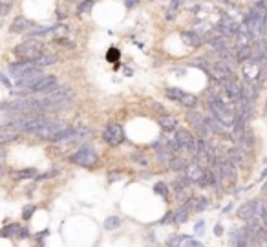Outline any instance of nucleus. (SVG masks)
<instances>
[{"instance_id": "nucleus-1", "label": "nucleus", "mask_w": 267, "mask_h": 247, "mask_svg": "<svg viewBox=\"0 0 267 247\" xmlns=\"http://www.w3.org/2000/svg\"><path fill=\"white\" fill-rule=\"evenodd\" d=\"M70 163L79 167H93L99 163V154L91 145H83L77 152H73L70 156Z\"/></svg>"}, {"instance_id": "nucleus-2", "label": "nucleus", "mask_w": 267, "mask_h": 247, "mask_svg": "<svg viewBox=\"0 0 267 247\" xmlns=\"http://www.w3.org/2000/svg\"><path fill=\"white\" fill-rule=\"evenodd\" d=\"M209 112H211V116H214L218 121L225 124V126H232L234 123V112L231 110V106H227L223 104L222 101H218L216 97H211L209 99Z\"/></svg>"}, {"instance_id": "nucleus-3", "label": "nucleus", "mask_w": 267, "mask_h": 247, "mask_svg": "<svg viewBox=\"0 0 267 247\" xmlns=\"http://www.w3.org/2000/svg\"><path fill=\"white\" fill-rule=\"evenodd\" d=\"M13 51L22 61H33V59H37L39 55L43 53V44L37 39H28V41L21 42Z\"/></svg>"}, {"instance_id": "nucleus-4", "label": "nucleus", "mask_w": 267, "mask_h": 247, "mask_svg": "<svg viewBox=\"0 0 267 247\" xmlns=\"http://www.w3.org/2000/svg\"><path fill=\"white\" fill-rule=\"evenodd\" d=\"M244 231H245L247 234V242H249V244H262L267 236V227L264 225L262 220L256 218V216L247 220V227Z\"/></svg>"}, {"instance_id": "nucleus-5", "label": "nucleus", "mask_w": 267, "mask_h": 247, "mask_svg": "<svg viewBox=\"0 0 267 247\" xmlns=\"http://www.w3.org/2000/svg\"><path fill=\"white\" fill-rule=\"evenodd\" d=\"M64 128H66V124L64 123H61V121H53V119H48V121H46L39 130L33 132V134L39 136L41 139H46V141H57L59 136H61V132H63Z\"/></svg>"}, {"instance_id": "nucleus-6", "label": "nucleus", "mask_w": 267, "mask_h": 247, "mask_svg": "<svg viewBox=\"0 0 267 247\" xmlns=\"http://www.w3.org/2000/svg\"><path fill=\"white\" fill-rule=\"evenodd\" d=\"M165 96L169 97L170 101H176L185 108H196L198 106V97L194 94H187V92H181L179 88H167L165 90Z\"/></svg>"}, {"instance_id": "nucleus-7", "label": "nucleus", "mask_w": 267, "mask_h": 247, "mask_svg": "<svg viewBox=\"0 0 267 247\" xmlns=\"http://www.w3.org/2000/svg\"><path fill=\"white\" fill-rule=\"evenodd\" d=\"M103 141L110 147H119L125 141V130L119 123H108L103 130Z\"/></svg>"}, {"instance_id": "nucleus-8", "label": "nucleus", "mask_w": 267, "mask_h": 247, "mask_svg": "<svg viewBox=\"0 0 267 247\" xmlns=\"http://www.w3.org/2000/svg\"><path fill=\"white\" fill-rule=\"evenodd\" d=\"M185 176L190 179V183L207 185V181H205V169L198 163L196 159H194L192 163H187V167H185Z\"/></svg>"}, {"instance_id": "nucleus-9", "label": "nucleus", "mask_w": 267, "mask_h": 247, "mask_svg": "<svg viewBox=\"0 0 267 247\" xmlns=\"http://www.w3.org/2000/svg\"><path fill=\"white\" fill-rule=\"evenodd\" d=\"M216 31H218L222 37H234V35L240 31V24L232 17L229 15H225L222 17V21L218 22V26H216Z\"/></svg>"}, {"instance_id": "nucleus-10", "label": "nucleus", "mask_w": 267, "mask_h": 247, "mask_svg": "<svg viewBox=\"0 0 267 247\" xmlns=\"http://www.w3.org/2000/svg\"><path fill=\"white\" fill-rule=\"evenodd\" d=\"M44 74L41 72V68H33V70H29V72H26L24 75L21 77H17V88H22V90H26L28 92L33 84H35L41 77H43Z\"/></svg>"}, {"instance_id": "nucleus-11", "label": "nucleus", "mask_w": 267, "mask_h": 247, "mask_svg": "<svg viewBox=\"0 0 267 247\" xmlns=\"http://www.w3.org/2000/svg\"><path fill=\"white\" fill-rule=\"evenodd\" d=\"M57 86V77L55 75H43L39 81L28 90L29 94H48Z\"/></svg>"}, {"instance_id": "nucleus-12", "label": "nucleus", "mask_w": 267, "mask_h": 247, "mask_svg": "<svg viewBox=\"0 0 267 247\" xmlns=\"http://www.w3.org/2000/svg\"><path fill=\"white\" fill-rule=\"evenodd\" d=\"M179 145V148H187L190 150L192 154H196L198 150V145H196V137L192 136L189 130H178L176 132V137H174Z\"/></svg>"}, {"instance_id": "nucleus-13", "label": "nucleus", "mask_w": 267, "mask_h": 247, "mask_svg": "<svg viewBox=\"0 0 267 247\" xmlns=\"http://www.w3.org/2000/svg\"><path fill=\"white\" fill-rule=\"evenodd\" d=\"M258 201L256 199H249V201H245L244 205L238 207V211H236V214H238V218L242 220H249L253 218V216H256V213H258Z\"/></svg>"}, {"instance_id": "nucleus-14", "label": "nucleus", "mask_w": 267, "mask_h": 247, "mask_svg": "<svg viewBox=\"0 0 267 247\" xmlns=\"http://www.w3.org/2000/svg\"><path fill=\"white\" fill-rule=\"evenodd\" d=\"M181 41L185 46H190V48H200L203 46L205 39L198 31H181Z\"/></svg>"}, {"instance_id": "nucleus-15", "label": "nucleus", "mask_w": 267, "mask_h": 247, "mask_svg": "<svg viewBox=\"0 0 267 247\" xmlns=\"http://www.w3.org/2000/svg\"><path fill=\"white\" fill-rule=\"evenodd\" d=\"M227 159L232 161V163L236 165V167H245L247 163V154L242 148H240L238 145L236 147H231L229 150H227Z\"/></svg>"}, {"instance_id": "nucleus-16", "label": "nucleus", "mask_w": 267, "mask_h": 247, "mask_svg": "<svg viewBox=\"0 0 267 247\" xmlns=\"http://www.w3.org/2000/svg\"><path fill=\"white\" fill-rule=\"evenodd\" d=\"M258 72H260V64H256V62H253V61L242 62V74L245 77V81L256 82V79H258Z\"/></svg>"}, {"instance_id": "nucleus-17", "label": "nucleus", "mask_w": 267, "mask_h": 247, "mask_svg": "<svg viewBox=\"0 0 267 247\" xmlns=\"http://www.w3.org/2000/svg\"><path fill=\"white\" fill-rule=\"evenodd\" d=\"M31 26H33V22L21 15V17H15L13 19L11 26H9V31H11V33H26V31H29Z\"/></svg>"}, {"instance_id": "nucleus-18", "label": "nucleus", "mask_w": 267, "mask_h": 247, "mask_svg": "<svg viewBox=\"0 0 267 247\" xmlns=\"http://www.w3.org/2000/svg\"><path fill=\"white\" fill-rule=\"evenodd\" d=\"M37 68L35 64H33V61H19V62H13V64H9V74L13 77H21L24 75L26 72H29V70Z\"/></svg>"}, {"instance_id": "nucleus-19", "label": "nucleus", "mask_w": 267, "mask_h": 247, "mask_svg": "<svg viewBox=\"0 0 267 247\" xmlns=\"http://www.w3.org/2000/svg\"><path fill=\"white\" fill-rule=\"evenodd\" d=\"M223 86H225V92L232 97V101H234V103H236L240 97H242V86L238 84L236 79H229V81H225Z\"/></svg>"}, {"instance_id": "nucleus-20", "label": "nucleus", "mask_w": 267, "mask_h": 247, "mask_svg": "<svg viewBox=\"0 0 267 247\" xmlns=\"http://www.w3.org/2000/svg\"><path fill=\"white\" fill-rule=\"evenodd\" d=\"M238 147L242 148V150L245 152L247 156L253 152V148H254V134L249 128L245 130V134L242 136V139H240V143H238Z\"/></svg>"}, {"instance_id": "nucleus-21", "label": "nucleus", "mask_w": 267, "mask_h": 247, "mask_svg": "<svg viewBox=\"0 0 267 247\" xmlns=\"http://www.w3.org/2000/svg\"><path fill=\"white\" fill-rule=\"evenodd\" d=\"M24 227L21 223H7V225L2 227V231H0V236H4V238H21V233Z\"/></svg>"}, {"instance_id": "nucleus-22", "label": "nucleus", "mask_w": 267, "mask_h": 247, "mask_svg": "<svg viewBox=\"0 0 267 247\" xmlns=\"http://www.w3.org/2000/svg\"><path fill=\"white\" fill-rule=\"evenodd\" d=\"M59 61V57L53 53H41L37 59H33V64H35L37 68H46V66H51V64H55Z\"/></svg>"}, {"instance_id": "nucleus-23", "label": "nucleus", "mask_w": 267, "mask_h": 247, "mask_svg": "<svg viewBox=\"0 0 267 247\" xmlns=\"http://www.w3.org/2000/svg\"><path fill=\"white\" fill-rule=\"evenodd\" d=\"M183 7V0H170L169 6H167V11H165V19L167 21H174L179 11H181Z\"/></svg>"}, {"instance_id": "nucleus-24", "label": "nucleus", "mask_w": 267, "mask_h": 247, "mask_svg": "<svg viewBox=\"0 0 267 247\" xmlns=\"http://www.w3.org/2000/svg\"><path fill=\"white\" fill-rule=\"evenodd\" d=\"M205 121H207V124H209V128H211L212 134H218V136H225V134H227V132H225V124L222 123V121H218L214 116L209 117V119H205Z\"/></svg>"}, {"instance_id": "nucleus-25", "label": "nucleus", "mask_w": 267, "mask_h": 247, "mask_svg": "<svg viewBox=\"0 0 267 247\" xmlns=\"http://www.w3.org/2000/svg\"><path fill=\"white\" fill-rule=\"evenodd\" d=\"M159 126H161L165 132H172L178 128V119L172 116H163L161 119H159Z\"/></svg>"}, {"instance_id": "nucleus-26", "label": "nucleus", "mask_w": 267, "mask_h": 247, "mask_svg": "<svg viewBox=\"0 0 267 247\" xmlns=\"http://www.w3.org/2000/svg\"><path fill=\"white\" fill-rule=\"evenodd\" d=\"M231 244H232V246H247L249 242H247L245 231H244V229H242V231L234 229V231L231 233Z\"/></svg>"}, {"instance_id": "nucleus-27", "label": "nucleus", "mask_w": 267, "mask_h": 247, "mask_svg": "<svg viewBox=\"0 0 267 247\" xmlns=\"http://www.w3.org/2000/svg\"><path fill=\"white\" fill-rule=\"evenodd\" d=\"M187 121H189L194 128H198V126H201V124H205V119L201 114H198L194 108H190L189 112H187Z\"/></svg>"}, {"instance_id": "nucleus-28", "label": "nucleus", "mask_w": 267, "mask_h": 247, "mask_svg": "<svg viewBox=\"0 0 267 247\" xmlns=\"http://www.w3.org/2000/svg\"><path fill=\"white\" fill-rule=\"evenodd\" d=\"M249 57H251V46H242V48H238L236 55H234V61L242 64V62L249 61Z\"/></svg>"}, {"instance_id": "nucleus-29", "label": "nucleus", "mask_w": 267, "mask_h": 247, "mask_svg": "<svg viewBox=\"0 0 267 247\" xmlns=\"http://www.w3.org/2000/svg\"><path fill=\"white\" fill-rule=\"evenodd\" d=\"M37 171L35 169H22V171H17L13 174L15 179H29V178H35Z\"/></svg>"}, {"instance_id": "nucleus-30", "label": "nucleus", "mask_w": 267, "mask_h": 247, "mask_svg": "<svg viewBox=\"0 0 267 247\" xmlns=\"http://www.w3.org/2000/svg\"><path fill=\"white\" fill-rule=\"evenodd\" d=\"M189 183H190V179L187 178V176H179V178L174 179V183H172V185H174V189L179 192V191H185V189L189 187Z\"/></svg>"}, {"instance_id": "nucleus-31", "label": "nucleus", "mask_w": 267, "mask_h": 247, "mask_svg": "<svg viewBox=\"0 0 267 247\" xmlns=\"http://www.w3.org/2000/svg\"><path fill=\"white\" fill-rule=\"evenodd\" d=\"M189 214L190 211H187L185 207H181L178 213H174V223H185V222L189 220Z\"/></svg>"}, {"instance_id": "nucleus-32", "label": "nucleus", "mask_w": 267, "mask_h": 247, "mask_svg": "<svg viewBox=\"0 0 267 247\" xmlns=\"http://www.w3.org/2000/svg\"><path fill=\"white\" fill-rule=\"evenodd\" d=\"M117 227H121V218H117V216H108V218L105 220L106 231H112V229H117Z\"/></svg>"}, {"instance_id": "nucleus-33", "label": "nucleus", "mask_w": 267, "mask_h": 247, "mask_svg": "<svg viewBox=\"0 0 267 247\" xmlns=\"http://www.w3.org/2000/svg\"><path fill=\"white\" fill-rule=\"evenodd\" d=\"M169 167L172 171H185V167H187V161L183 158H172L170 159Z\"/></svg>"}, {"instance_id": "nucleus-34", "label": "nucleus", "mask_w": 267, "mask_h": 247, "mask_svg": "<svg viewBox=\"0 0 267 247\" xmlns=\"http://www.w3.org/2000/svg\"><path fill=\"white\" fill-rule=\"evenodd\" d=\"M154 191L161 196V198H169V185L165 181H157L154 185Z\"/></svg>"}, {"instance_id": "nucleus-35", "label": "nucleus", "mask_w": 267, "mask_h": 247, "mask_svg": "<svg viewBox=\"0 0 267 247\" xmlns=\"http://www.w3.org/2000/svg\"><path fill=\"white\" fill-rule=\"evenodd\" d=\"M93 4H95V0H83V2L79 4V7H77V13L79 15L88 13L91 7H93Z\"/></svg>"}, {"instance_id": "nucleus-36", "label": "nucleus", "mask_w": 267, "mask_h": 247, "mask_svg": "<svg viewBox=\"0 0 267 247\" xmlns=\"http://www.w3.org/2000/svg\"><path fill=\"white\" fill-rule=\"evenodd\" d=\"M181 246H187V247H200V246H201V242L196 240V238H190V236H187V234H183Z\"/></svg>"}, {"instance_id": "nucleus-37", "label": "nucleus", "mask_w": 267, "mask_h": 247, "mask_svg": "<svg viewBox=\"0 0 267 247\" xmlns=\"http://www.w3.org/2000/svg\"><path fill=\"white\" fill-rule=\"evenodd\" d=\"M51 33H55L57 39H61V37H66V35H68V27H66V26H55V27H51Z\"/></svg>"}, {"instance_id": "nucleus-38", "label": "nucleus", "mask_w": 267, "mask_h": 247, "mask_svg": "<svg viewBox=\"0 0 267 247\" xmlns=\"http://www.w3.org/2000/svg\"><path fill=\"white\" fill-rule=\"evenodd\" d=\"M106 178H108V181H119V179L125 178V174H123L121 171H112V172H108Z\"/></svg>"}, {"instance_id": "nucleus-39", "label": "nucleus", "mask_w": 267, "mask_h": 247, "mask_svg": "<svg viewBox=\"0 0 267 247\" xmlns=\"http://www.w3.org/2000/svg\"><path fill=\"white\" fill-rule=\"evenodd\" d=\"M258 216H260V220H262V223L267 227V205H258Z\"/></svg>"}, {"instance_id": "nucleus-40", "label": "nucleus", "mask_w": 267, "mask_h": 247, "mask_svg": "<svg viewBox=\"0 0 267 247\" xmlns=\"http://www.w3.org/2000/svg\"><path fill=\"white\" fill-rule=\"evenodd\" d=\"M33 213H35V205H26L22 211V220H29Z\"/></svg>"}, {"instance_id": "nucleus-41", "label": "nucleus", "mask_w": 267, "mask_h": 247, "mask_svg": "<svg viewBox=\"0 0 267 247\" xmlns=\"http://www.w3.org/2000/svg\"><path fill=\"white\" fill-rule=\"evenodd\" d=\"M53 176H59V171H49V172H44V174H39V176H35V179H49L53 178Z\"/></svg>"}, {"instance_id": "nucleus-42", "label": "nucleus", "mask_w": 267, "mask_h": 247, "mask_svg": "<svg viewBox=\"0 0 267 247\" xmlns=\"http://www.w3.org/2000/svg\"><path fill=\"white\" fill-rule=\"evenodd\" d=\"M106 59H108L110 62H115L117 59H119V51H117L115 48H112L110 51H108V53H106Z\"/></svg>"}, {"instance_id": "nucleus-43", "label": "nucleus", "mask_w": 267, "mask_h": 247, "mask_svg": "<svg viewBox=\"0 0 267 247\" xmlns=\"http://www.w3.org/2000/svg\"><path fill=\"white\" fill-rule=\"evenodd\" d=\"M181 238H183V234L181 236H179V234H174V236L167 242V246H181Z\"/></svg>"}, {"instance_id": "nucleus-44", "label": "nucleus", "mask_w": 267, "mask_h": 247, "mask_svg": "<svg viewBox=\"0 0 267 247\" xmlns=\"http://www.w3.org/2000/svg\"><path fill=\"white\" fill-rule=\"evenodd\" d=\"M172 222H174V213H169L161 220V223H172Z\"/></svg>"}, {"instance_id": "nucleus-45", "label": "nucleus", "mask_w": 267, "mask_h": 247, "mask_svg": "<svg viewBox=\"0 0 267 247\" xmlns=\"http://www.w3.org/2000/svg\"><path fill=\"white\" fill-rule=\"evenodd\" d=\"M152 108H154L156 112H161V114H165V108H163L159 103H152Z\"/></svg>"}, {"instance_id": "nucleus-46", "label": "nucleus", "mask_w": 267, "mask_h": 247, "mask_svg": "<svg viewBox=\"0 0 267 247\" xmlns=\"http://www.w3.org/2000/svg\"><path fill=\"white\" fill-rule=\"evenodd\" d=\"M203 222H200V223H198V225H196V233L198 234H201V233H203Z\"/></svg>"}, {"instance_id": "nucleus-47", "label": "nucleus", "mask_w": 267, "mask_h": 247, "mask_svg": "<svg viewBox=\"0 0 267 247\" xmlns=\"http://www.w3.org/2000/svg\"><path fill=\"white\" fill-rule=\"evenodd\" d=\"M135 4H139V0H127V7H134Z\"/></svg>"}, {"instance_id": "nucleus-48", "label": "nucleus", "mask_w": 267, "mask_h": 247, "mask_svg": "<svg viewBox=\"0 0 267 247\" xmlns=\"http://www.w3.org/2000/svg\"><path fill=\"white\" fill-rule=\"evenodd\" d=\"M0 81H2V82H4V84H6V86H7V88H9V86H11V82H9V81H7V79H6V77H4V75H2V74H0Z\"/></svg>"}, {"instance_id": "nucleus-49", "label": "nucleus", "mask_w": 267, "mask_h": 247, "mask_svg": "<svg viewBox=\"0 0 267 247\" xmlns=\"http://www.w3.org/2000/svg\"><path fill=\"white\" fill-rule=\"evenodd\" d=\"M214 233L218 234V236H222V233H223V231H222V225H216V227H214Z\"/></svg>"}, {"instance_id": "nucleus-50", "label": "nucleus", "mask_w": 267, "mask_h": 247, "mask_svg": "<svg viewBox=\"0 0 267 247\" xmlns=\"http://www.w3.org/2000/svg\"><path fill=\"white\" fill-rule=\"evenodd\" d=\"M46 234H48V231H44V233H39V234H37V240L41 242L44 238V236H46Z\"/></svg>"}, {"instance_id": "nucleus-51", "label": "nucleus", "mask_w": 267, "mask_h": 247, "mask_svg": "<svg viewBox=\"0 0 267 247\" xmlns=\"http://www.w3.org/2000/svg\"><path fill=\"white\" fill-rule=\"evenodd\" d=\"M264 178H267V169H266L264 172H262V178H260V179H264Z\"/></svg>"}, {"instance_id": "nucleus-52", "label": "nucleus", "mask_w": 267, "mask_h": 247, "mask_svg": "<svg viewBox=\"0 0 267 247\" xmlns=\"http://www.w3.org/2000/svg\"><path fill=\"white\" fill-rule=\"evenodd\" d=\"M2 172H4V171H2V167H0V174H2Z\"/></svg>"}]
</instances>
